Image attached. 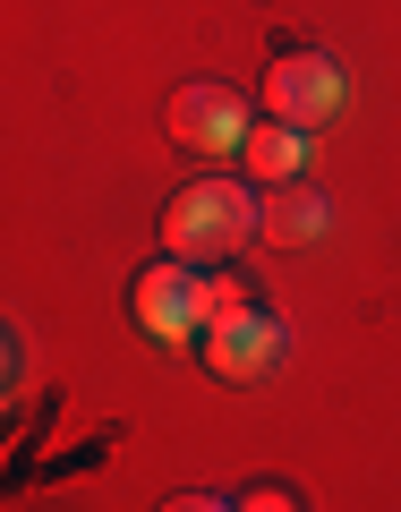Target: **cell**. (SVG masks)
Listing matches in <instances>:
<instances>
[{"label": "cell", "instance_id": "1", "mask_svg": "<svg viewBox=\"0 0 401 512\" xmlns=\"http://www.w3.org/2000/svg\"><path fill=\"white\" fill-rule=\"evenodd\" d=\"M248 231H265V205L239 180H188L163 205V256H188V265H231Z\"/></svg>", "mask_w": 401, "mask_h": 512}, {"label": "cell", "instance_id": "2", "mask_svg": "<svg viewBox=\"0 0 401 512\" xmlns=\"http://www.w3.org/2000/svg\"><path fill=\"white\" fill-rule=\"evenodd\" d=\"M197 350H205V367H214L222 384H265L282 367V350H291V333H282V316L265 308L248 282L222 274V308H214V325H205Z\"/></svg>", "mask_w": 401, "mask_h": 512}, {"label": "cell", "instance_id": "3", "mask_svg": "<svg viewBox=\"0 0 401 512\" xmlns=\"http://www.w3.org/2000/svg\"><path fill=\"white\" fill-rule=\"evenodd\" d=\"M214 308H222V282H205V265H188V256H154L146 274H137V325L163 350L205 342Z\"/></svg>", "mask_w": 401, "mask_h": 512}, {"label": "cell", "instance_id": "4", "mask_svg": "<svg viewBox=\"0 0 401 512\" xmlns=\"http://www.w3.org/2000/svg\"><path fill=\"white\" fill-rule=\"evenodd\" d=\"M350 103V77L333 52H274V69H265V120H291V128H325L342 120Z\"/></svg>", "mask_w": 401, "mask_h": 512}, {"label": "cell", "instance_id": "5", "mask_svg": "<svg viewBox=\"0 0 401 512\" xmlns=\"http://www.w3.org/2000/svg\"><path fill=\"white\" fill-rule=\"evenodd\" d=\"M163 128H171V146H188V154H239V146H248V94L197 77V86L171 94Z\"/></svg>", "mask_w": 401, "mask_h": 512}, {"label": "cell", "instance_id": "6", "mask_svg": "<svg viewBox=\"0 0 401 512\" xmlns=\"http://www.w3.org/2000/svg\"><path fill=\"white\" fill-rule=\"evenodd\" d=\"M325 231H333V197L325 188H308V180L265 188V239H274V248H316Z\"/></svg>", "mask_w": 401, "mask_h": 512}, {"label": "cell", "instance_id": "7", "mask_svg": "<svg viewBox=\"0 0 401 512\" xmlns=\"http://www.w3.org/2000/svg\"><path fill=\"white\" fill-rule=\"evenodd\" d=\"M239 154H248V171H256L265 188H291L299 163H308V128H291V120H256Z\"/></svg>", "mask_w": 401, "mask_h": 512}, {"label": "cell", "instance_id": "8", "mask_svg": "<svg viewBox=\"0 0 401 512\" xmlns=\"http://www.w3.org/2000/svg\"><path fill=\"white\" fill-rule=\"evenodd\" d=\"M231 512H308V504H299V495L291 487H282V478H256V487L248 495H239V504Z\"/></svg>", "mask_w": 401, "mask_h": 512}, {"label": "cell", "instance_id": "9", "mask_svg": "<svg viewBox=\"0 0 401 512\" xmlns=\"http://www.w3.org/2000/svg\"><path fill=\"white\" fill-rule=\"evenodd\" d=\"M163 512H231V504H222V495H205V487H188V495H171Z\"/></svg>", "mask_w": 401, "mask_h": 512}]
</instances>
